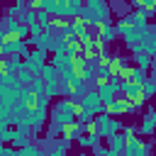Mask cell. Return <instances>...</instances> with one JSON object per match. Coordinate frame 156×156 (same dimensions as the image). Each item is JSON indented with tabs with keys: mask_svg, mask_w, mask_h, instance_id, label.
Segmentation results:
<instances>
[{
	"mask_svg": "<svg viewBox=\"0 0 156 156\" xmlns=\"http://www.w3.org/2000/svg\"><path fill=\"white\" fill-rule=\"evenodd\" d=\"M78 112H80L78 102H73V100H68V98H58V102L51 107L49 117H51L54 124H58V127L63 129V124H71V122L78 119Z\"/></svg>",
	"mask_w": 156,
	"mask_h": 156,
	"instance_id": "cell-1",
	"label": "cell"
},
{
	"mask_svg": "<svg viewBox=\"0 0 156 156\" xmlns=\"http://www.w3.org/2000/svg\"><path fill=\"white\" fill-rule=\"evenodd\" d=\"M80 20L90 22V27H98L102 20H110V7L105 0H85V5L78 12Z\"/></svg>",
	"mask_w": 156,
	"mask_h": 156,
	"instance_id": "cell-2",
	"label": "cell"
},
{
	"mask_svg": "<svg viewBox=\"0 0 156 156\" xmlns=\"http://www.w3.org/2000/svg\"><path fill=\"white\" fill-rule=\"evenodd\" d=\"M105 112H107L110 117H122V115H134V112H139V107H136L134 100L119 95V98H115L112 102L105 105Z\"/></svg>",
	"mask_w": 156,
	"mask_h": 156,
	"instance_id": "cell-3",
	"label": "cell"
},
{
	"mask_svg": "<svg viewBox=\"0 0 156 156\" xmlns=\"http://www.w3.org/2000/svg\"><path fill=\"white\" fill-rule=\"evenodd\" d=\"M46 107H49V98H46V95H39V105H37V107L27 115L29 127H32L34 132H41V127H44V122H46V117H49Z\"/></svg>",
	"mask_w": 156,
	"mask_h": 156,
	"instance_id": "cell-4",
	"label": "cell"
},
{
	"mask_svg": "<svg viewBox=\"0 0 156 156\" xmlns=\"http://www.w3.org/2000/svg\"><path fill=\"white\" fill-rule=\"evenodd\" d=\"M95 122H98V132H100V136H112V134H117L124 124L119 122V117H110L107 112H100V115H95Z\"/></svg>",
	"mask_w": 156,
	"mask_h": 156,
	"instance_id": "cell-5",
	"label": "cell"
},
{
	"mask_svg": "<svg viewBox=\"0 0 156 156\" xmlns=\"http://www.w3.org/2000/svg\"><path fill=\"white\" fill-rule=\"evenodd\" d=\"M46 58H49V51H46V49L34 46V49H29V56L24 58V66H27L34 76H39V73H41V68L46 66Z\"/></svg>",
	"mask_w": 156,
	"mask_h": 156,
	"instance_id": "cell-6",
	"label": "cell"
},
{
	"mask_svg": "<svg viewBox=\"0 0 156 156\" xmlns=\"http://www.w3.org/2000/svg\"><path fill=\"white\" fill-rule=\"evenodd\" d=\"M71 71H73V76L78 80H90L93 78V66L83 54H73L71 56Z\"/></svg>",
	"mask_w": 156,
	"mask_h": 156,
	"instance_id": "cell-7",
	"label": "cell"
},
{
	"mask_svg": "<svg viewBox=\"0 0 156 156\" xmlns=\"http://www.w3.org/2000/svg\"><path fill=\"white\" fill-rule=\"evenodd\" d=\"M78 54H83L88 61H95V58H100V54H102V41H100L98 37L80 39V41H78Z\"/></svg>",
	"mask_w": 156,
	"mask_h": 156,
	"instance_id": "cell-8",
	"label": "cell"
},
{
	"mask_svg": "<svg viewBox=\"0 0 156 156\" xmlns=\"http://www.w3.org/2000/svg\"><path fill=\"white\" fill-rule=\"evenodd\" d=\"M154 132H156V110H154V107H149V110L144 112V119H141V127L136 129V134L151 136Z\"/></svg>",
	"mask_w": 156,
	"mask_h": 156,
	"instance_id": "cell-9",
	"label": "cell"
},
{
	"mask_svg": "<svg viewBox=\"0 0 156 156\" xmlns=\"http://www.w3.org/2000/svg\"><path fill=\"white\" fill-rule=\"evenodd\" d=\"M95 29H98V39H100L102 44H110V41H115V37H117V29H115V24H112L110 20H102Z\"/></svg>",
	"mask_w": 156,
	"mask_h": 156,
	"instance_id": "cell-10",
	"label": "cell"
},
{
	"mask_svg": "<svg viewBox=\"0 0 156 156\" xmlns=\"http://www.w3.org/2000/svg\"><path fill=\"white\" fill-rule=\"evenodd\" d=\"M117 93H119L122 98L136 100V98H141V83H129V80H124V83H119Z\"/></svg>",
	"mask_w": 156,
	"mask_h": 156,
	"instance_id": "cell-11",
	"label": "cell"
},
{
	"mask_svg": "<svg viewBox=\"0 0 156 156\" xmlns=\"http://www.w3.org/2000/svg\"><path fill=\"white\" fill-rule=\"evenodd\" d=\"M61 134H63V136H68L71 141H76L80 134H85V124H83L80 119H76V122H71V124H63Z\"/></svg>",
	"mask_w": 156,
	"mask_h": 156,
	"instance_id": "cell-12",
	"label": "cell"
},
{
	"mask_svg": "<svg viewBox=\"0 0 156 156\" xmlns=\"http://www.w3.org/2000/svg\"><path fill=\"white\" fill-rule=\"evenodd\" d=\"M76 141H78L80 149H93L95 144H100V134H90V132H85V134H80Z\"/></svg>",
	"mask_w": 156,
	"mask_h": 156,
	"instance_id": "cell-13",
	"label": "cell"
},
{
	"mask_svg": "<svg viewBox=\"0 0 156 156\" xmlns=\"http://www.w3.org/2000/svg\"><path fill=\"white\" fill-rule=\"evenodd\" d=\"M124 144H127V136H124L122 132H117V134L107 136V149H112V151H119V154H122Z\"/></svg>",
	"mask_w": 156,
	"mask_h": 156,
	"instance_id": "cell-14",
	"label": "cell"
},
{
	"mask_svg": "<svg viewBox=\"0 0 156 156\" xmlns=\"http://www.w3.org/2000/svg\"><path fill=\"white\" fill-rule=\"evenodd\" d=\"M124 22L132 24V27H136V29H149V27H146V20H144L136 10H134V12H127V15H124Z\"/></svg>",
	"mask_w": 156,
	"mask_h": 156,
	"instance_id": "cell-15",
	"label": "cell"
},
{
	"mask_svg": "<svg viewBox=\"0 0 156 156\" xmlns=\"http://www.w3.org/2000/svg\"><path fill=\"white\" fill-rule=\"evenodd\" d=\"M132 58H134L136 68H144V71H146V68H151V66H154V56H149L146 51H139V54H134Z\"/></svg>",
	"mask_w": 156,
	"mask_h": 156,
	"instance_id": "cell-16",
	"label": "cell"
},
{
	"mask_svg": "<svg viewBox=\"0 0 156 156\" xmlns=\"http://www.w3.org/2000/svg\"><path fill=\"white\" fill-rule=\"evenodd\" d=\"M15 76H17V83H20V85H24V83L29 85V83H32V80L37 78V76H34V73H32V71H29V68L24 66V63H22V66H20V68L15 71Z\"/></svg>",
	"mask_w": 156,
	"mask_h": 156,
	"instance_id": "cell-17",
	"label": "cell"
},
{
	"mask_svg": "<svg viewBox=\"0 0 156 156\" xmlns=\"http://www.w3.org/2000/svg\"><path fill=\"white\" fill-rule=\"evenodd\" d=\"M124 80H129V83H144V80H146V71H144V68H136V66H132V68L127 71Z\"/></svg>",
	"mask_w": 156,
	"mask_h": 156,
	"instance_id": "cell-18",
	"label": "cell"
},
{
	"mask_svg": "<svg viewBox=\"0 0 156 156\" xmlns=\"http://www.w3.org/2000/svg\"><path fill=\"white\" fill-rule=\"evenodd\" d=\"M141 139L139 136H132V139H127V144H124V149H122V156H134L139 149H141Z\"/></svg>",
	"mask_w": 156,
	"mask_h": 156,
	"instance_id": "cell-19",
	"label": "cell"
},
{
	"mask_svg": "<svg viewBox=\"0 0 156 156\" xmlns=\"http://www.w3.org/2000/svg\"><path fill=\"white\" fill-rule=\"evenodd\" d=\"M141 51H146L149 56H156V34H149L141 39Z\"/></svg>",
	"mask_w": 156,
	"mask_h": 156,
	"instance_id": "cell-20",
	"label": "cell"
},
{
	"mask_svg": "<svg viewBox=\"0 0 156 156\" xmlns=\"http://www.w3.org/2000/svg\"><path fill=\"white\" fill-rule=\"evenodd\" d=\"M154 95H156V80H144L141 83V98L149 102Z\"/></svg>",
	"mask_w": 156,
	"mask_h": 156,
	"instance_id": "cell-21",
	"label": "cell"
},
{
	"mask_svg": "<svg viewBox=\"0 0 156 156\" xmlns=\"http://www.w3.org/2000/svg\"><path fill=\"white\" fill-rule=\"evenodd\" d=\"M44 95L51 100V98H58V78L56 80H44Z\"/></svg>",
	"mask_w": 156,
	"mask_h": 156,
	"instance_id": "cell-22",
	"label": "cell"
},
{
	"mask_svg": "<svg viewBox=\"0 0 156 156\" xmlns=\"http://www.w3.org/2000/svg\"><path fill=\"white\" fill-rule=\"evenodd\" d=\"M54 37L56 34H51V32H44L39 39H37V44L34 46H39V49H46V51H51V41H54Z\"/></svg>",
	"mask_w": 156,
	"mask_h": 156,
	"instance_id": "cell-23",
	"label": "cell"
},
{
	"mask_svg": "<svg viewBox=\"0 0 156 156\" xmlns=\"http://www.w3.org/2000/svg\"><path fill=\"white\" fill-rule=\"evenodd\" d=\"M66 49H68V41H66L63 37H54V41H51V51H54V54H66Z\"/></svg>",
	"mask_w": 156,
	"mask_h": 156,
	"instance_id": "cell-24",
	"label": "cell"
},
{
	"mask_svg": "<svg viewBox=\"0 0 156 156\" xmlns=\"http://www.w3.org/2000/svg\"><path fill=\"white\" fill-rule=\"evenodd\" d=\"M20 156H46L39 146H34V144H27V146H22L20 149Z\"/></svg>",
	"mask_w": 156,
	"mask_h": 156,
	"instance_id": "cell-25",
	"label": "cell"
},
{
	"mask_svg": "<svg viewBox=\"0 0 156 156\" xmlns=\"http://www.w3.org/2000/svg\"><path fill=\"white\" fill-rule=\"evenodd\" d=\"M39 76H41L44 80H56V78H58V71H56L51 63H46V66L41 68V73H39Z\"/></svg>",
	"mask_w": 156,
	"mask_h": 156,
	"instance_id": "cell-26",
	"label": "cell"
},
{
	"mask_svg": "<svg viewBox=\"0 0 156 156\" xmlns=\"http://www.w3.org/2000/svg\"><path fill=\"white\" fill-rule=\"evenodd\" d=\"M29 90H32V93H37V95H44V78H41V76H37V78L29 83Z\"/></svg>",
	"mask_w": 156,
	"mask_h": 156,
	"instance_id": "cell-27",
	"label": "cell"
},
{
	"mask_svg": "<svg viewBox=\"0 0 156 156\" xmlns=\"http://www.w3.org/2000/svg\"><path fill=\"white\" fill-rule=\"evenodd\" d=\"M39 10H44L54 17L56 15V0H39Z\"/></svg>",
	"mask_w": 156,
	"mask_h": 156,
	"instance_id": "cell-28",
	"label": "cell"
},
{
	"mask_svg": "<svg viewBox=\"0 0 156 156\" xmlns=\"http://www.w3.org/2000/svg\"><path fill=\"white\" fill-rule=\"evenodd\" d=\"M136 12H139L144 20H151V17L156 15V12H154V7H146V5H139V7H136Z\"/></svg>",
	"mask_w": 156,
	"mask_h": 156,
	"instance_id": "cell-29",
	"label": "cell"
},
{
	"mask_svg": "<svg viewBox=\"0 0 156 156\" xmlns=\"http://www.w3.org/2000/svg\"><path fill=\"white\" fill-rule=\"evenodd\" d=\"M22 22H24L27 27H29V24H34V22H37V12H34V10H24V17H22Z\"/></svg>",
	"mask_w": 156,
	"mask_h": 156,
	"instance_id": "cell-30",
	"label": "cell"
},
{
	"mask_svg": "<svg viewBox=\"0 0 156 156\" xmlns=\"http://www.w3.org/2000/svg\"><path fill=\"white\" fill-rule=\"evenodd\" d=\"M56 146H61V149H63V151H68V149H71V139H68V136H63V134H61V136H58V139H56Z\"/></svg>",
	"mask_w": 156,
	"mask_h": 156,
	"instance_id": "cell-31",
	"label": "cell"
},
{
	"mask_svg": "<svg viewBox=\"0 0 156 156\" xmlns=\"http://www.w3.org/2000/svg\"><path fill=\"white\" fill-rule=\"evenodd\" d=\"M122 134H124L127 139H132V136H136V127H134V124H127V127H122Z\"/></svg>",
	"mask_w": 156,
	"mask_h": 156,
	"instance_id": "cell-32",
	"label": "cell"
},
{
	"mask_svg": "<svg viewBox=\"0 0 156 156\" xmlns=\"http://www.w3.org/2000/svg\"><path fill=\"white\" fill-rule=\"evenodd\" d=\"M107 151H110V149L102 146V144H95V146H93V156H107Z\"/></svg>",
	"mask_w": 156,
	"mask_h": 156,
	"instance_id": "cell-33",
	"label": "cell"
},
{
	"mask_svg": "<svg viewBox=\"0 0 156 156\" xmlns=\"http://www.w3.org/2000/svg\"><path fill=\"white\" fill-rule=\"evenodd\" d=\"M149 151H151V144H141V149H139L134 156H149Z\"/></svg>",
	"mask_w": 156,
	"mask_h": 156,
	"instance_id": "cell-34",
	"label": "cell"
},
{
	"mask_svg": "<svg viewBox=\"0 0 156 156\" xmlns=\"http://www.w3.org/2000/svg\"><path fill=\"white\" fill-rule=\"evenodd\" d=\"M46 156H66V151H63L61 146H54V149H51V151H49Z\"/></svg>",
	"mask_w": 156,
	"mask_h": 156,
	"instance_id": "cell-35",
	"label": "cell"
},
{
	"mask_svg": "<svg viewBox=\"0 0 156 156\" xmlns=\"http://www.w3.org/2000/svg\"><path fill=\"white\" fill-rule=\"evenodd\" d=\"M24 10H34V12H37V10H39V0H29V2L24 5Z\"/></svg>",
	"mask_w": 156,
	"mask_h": 156,
	"instance_id": "cell-36",
	"label": "cell"
},
{
	"mask_svg": "<svg viewBox=\"0 0 156 156\" xmlns=\"http://www.w3.org/2000/svg\"><path fill=\"white\" fill-rule=\"evenodd\" d=\"M15 5H17V7H22V10H24V5H27V0H15Z\"/></svg>",
	"mask_w": 156,
	"mask_h": 156,
	"instance_id": "cell-37",
	"label": "cell"
},
{
	"mask_svg": "<svg viewBox=\"0 0 156 156\" xmlns=\"http://www.w3.org/2000/svg\"><path fill=\"white\" fill-rule=\"evenodd\" d=\"M5 34H7V32H5L2 27H0V46H2V41H5Z\"/></svg>",
	"mask_w": 156,
	"mask_h": 156,
	"instance_id": "cell-38",
	"label": "cell"
},
{
	"mask_svg": "<svg viewBox=\"0 0 156 156\" xmlns=\"http://www.w3.org/2000/svg\"><path fill=\"white\" fill-rule=\"evenodd\" d=\"M107 156H122V154H119V151H112V149H110V151H107Z\"/></svg>",
	"mask_w": 156,
	"mask_h": 156,
	"instance_id": "cell-39",
	"label": "cell"
},
{
	"mask_svg": "<svg viewBox=\"0 0 156 156\" xmlns=\"http://www.w3.org/2000/svg\"><path fill=\"white\" fill-rule=\"evenodd\" d=\"M154 68H156V58H154Z\"/></svg>",
	"mask_w": 156,
	"mask_h": 156,
	"instance_id": "cell-40",
	"label": "cell"
},
{
	"mask_svg": "<svg viewBox=\"0 0 156 156\" xmlns=\"http://www.w3.org/2000/svg\"><path fill=\"white\" fill-rule=\"evenodd\" d=\"M80 156H85V154H80Z\"/></svg>",
	"mask_w": 156,
	"mask_h": 156,
	"instance_id": "cell-41",
	"label": "cell"
}]
</instances>
